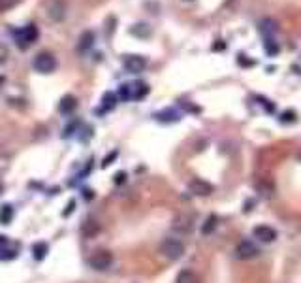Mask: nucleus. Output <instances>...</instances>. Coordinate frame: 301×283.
Returning <instances> with one entry per match:
<instances>
[{
	"label": "nucleus",
	"mask_w": 301,
	"mask_h": 283,
	"mask_svg": "<svg viewBox=\"0 0 301 283\" xmlns=\"http://www.w3.org/2000/svg\"><path fill=\"white\" fill-rule=\"evenodd\" d=\"M160 253L169 261H177L185 253V245L179 238H164V242L160 244Z\"/></svg>",
	"instance_id": "obj_1"
},
{
	"label": "nucleus",
	"mask_w": 301,
	"mask_h": 283,
	"mask_svg": "<svg viewBox=\"0 0 301 283\" xmlns=\"http://www.w3.org/2000/svg\"><path fill=\"white\" fill-rule=\"evenodd\" d=\"M36 40H38V28L34 25H27V27H23L21 30L15 32V42H17V46L21 49L30 47Z\"/></svg>",
	"instance_id": "obj_2"
},
{
	"label": "nucleus",
	"mask_w": 301,
	"mask_h": 283,
	"mask_svg": "<svg viewBox=\"0 0 301 283\" xmlns=\"http://www.w3.org/2000/svg\"><path fill=\"white\" fill-rule=\"evenodd\" d=\"M89 264L93 266L94 270L103 272V270H107L113 264V253L111 251H105V249H100V251H96V253L89 259Z\"/></svg>",
	"instance_id": "obj_3"
},
{
	"label": "nucleus",
	"mask_w": 301,
	"mask_h": 283,
	"mask_svg": "<svg viewBox=\"0 0 301 283\" xmlns=\"http://www.w3.org/2000/svg\"><path fill=\"white\" fill-rule=\"evenodd\" d=\"M235 253L237 257L241 259V261H251V259H256L258 255H260V249H258V245L251 242V240H241L237 247H235Z\"/></svg>",
	"instance_id": "obj_4"
},
{
	"label": "nucleus",
	"mask_w": 301,
	"mask_h": 283,
	"mask_svg": "<svg viewBox=\"0 0 301 283\" xmlns=\"http://www.w3.org/2000/svg\"><path fill=\"white\" fill-rule=\"evenodd\" d=\"M34 68H36L38 72H42V74H51L56 68L55 57L51 55V53H46V51L40 53V55H36V59H34Z\"/></svg>",
	"instance_id": "obj_5"
},
{
	"label": "nucleus",
	"mask_w": 301,
	"mask_h": 283,
	"mask_svg": "<svg viewBox=\"0 0 301 283\" xmlns=\"http://www.w3.org/2000/svg\"><path fill=\"white\" fill-rule=\"evenodd\" d=\"M252 234L256 240H260L262 244H271V242H275L277 240V230L273 228V226L269 225H258L254 226Z\"/></svg>",
	"instance_id": "obj_6"
},
{
	"label": "nucleus",
	"mask_w": 301,
	"mask_h": 283,
	"mask_svg": "<svg viewBox=\"0 0 301 283\" xmlns=\"http://www.w3.org/2000/svg\"><path fill=\"white\" fill-rule=\"evenodd\" d=\"M188 189H190V193L192 195H196V197H209L211 193H213V185L205 181V179H192L190 183H188Z\"/></svg>",
	"instance_id": "obj_7"
},
{
	"label": "nucleus",
	"mask_w": 301,
	"mask_h": 283,
	"mask_svg": "<svg viewBox=\"0 0 301 283\" xmlns=\"http://www.w3.org/2000/svg\"><path fill=\"white\" fill-rule=\"evenodd\" d=\"M145 66H147V59L141 55H128L124 59V68L130 74H140L145 70Z\"/></svg>",
	"instance_id": "obj_8"
},
{
	"label": "nucleus",
	"mask_w": 301,
	"mask_h": 283,
	"mask_svg": "<svg viewBox=\"0 0 301 283\" xmlns=\"http://www.w3.org/2000/svg\"><path fill=\"white\" fill-rule=\"evenodd\" d=\"M47 13L53 21H62L66 17V4L64 0H51L47 6Z\"/></svg>",
	"instance_id": "obj_9"
},
{
	"label": "nucleus",
	"mask_w": 301,
	"mask_h": 283,
	"mask_svg": "<svg viewBox=\"0 0 301 283\" xmlns=\"http://www.w3.org/2000/svg\"><path fill=\"white\" fill-rule=\"evenodd\" d=\"M93 46H94V32L93 30H85L83 34L79 36V42H77V51L79 53H87Z\"/></svg>",
	"instance_id": "obj_10"
},
{
	"label": "nucleus",
	"mask_w": 301,
	"mask_h": 283,
	"mask_svg": "<svg viewBox=\"0 0 301 283\" xmlns=\"http://www.w3.org/2000/svg\"><path fill=\"white\" fill-rule=\"evenodd\" d=\"M192 226H194L192 215H179L177 219L173 221V228H175L177 232H188Z\"/></svg>",
	"instance_id": "obj_11"
},
{
	"label": "nucleus",
	"mask_w": 301,
	"mask_h": 283,
	"mask_svg": "<svg viewBox=\"0 0 301 283\" xmlns=\"http://www.w3.org/2000/svg\"><path fill=\"white\" fill-rule=\"evenodd\" d=\"M258 30H260V34H262L263 38H273L275 30H277V23L269 17L262 19V21H260V25H258Z\"/></svg>",
	"instance_id": "obj_12"
},
{
	"label": "nucleus",
	"mask_w": 301,
	"mask_h": 283,
	"mask_svg": "<svg viewBox=\"0 0 301 283\" xmlns=\"http://www.w3.org/2000/svg\"><path fill=\"white\" fill-rule=\"evenodd\" d=\"M175 283H200V278H198V274L194 272V270L185 268V270H181V272H179Z\"/></svg>",
	"instance_id": "obj_13"
},
{
	"label": "nucleus",
	"mask_w": 301,
	"mask_h": 283,
	"mask_svg": "<svg viewBox=\"0 0 301 283\" xmlns=\"http://www.w3.org/2000/svg\"><path fill=\"white\" fill-rule=\"evenodd\" d=\"M263 49H265V53L269 57H275V55H279L281 46H279L277 40H273V38H263Z\"/></svg>",
	"instance_id": "obj_14"
},
{
	"label": "nucleus",
	"mask_w": 301,
	"mask_h": 283,
	"mask_svg": "<svg viewBox=\"0 0 301 283\" xmlns=\"http://www.w3.org/2000/svg\"><path fill=\"white\" fill-rule=\"evenodd\" d=\"M75 106H77V102H75L74 96H72V94H66L64 98L60 100V104H58V110L62 113H70L72 110H75Z\"/></svg>",
	"instance_id": "obj_15"
},
{
	"label": "nucleus",
	"mask_w": 301,
	"mask_h": 283,
	"mask_svg": "<svg viewBox=\"0 0 301 283\" xmlns=\"http://www.w3.org/2000/svg\"><path fill=\"white\" fill-rule=\"evenodd\" d=\"M156 119L162 123H175L179 121V113L173 112V110H164V112H160L156 115Z\"/></svg>",
	"instance_id": "obj_16"
},
{
	"label": "nucleus",
	"mask_w": 301,
	"mask_h": 283,
	"mask_svg": "<svg viewBox=\"0 0 301 283\" xmlns=\"http://www.w3.org/2000/svg\"><path fill=\"white\" fill-rule=\"evenodd\" d=\"M134 36L140 38H149L150 36V27H147L145 23H140V25H134V28L130 30Z\"/></svg>",
	"instance_id": "obj_17"
},
{
	"label": "nucleus",
	"mask_w": 301,
	"mask_h": 283,
	"mask_svg": "<svg viewBox=\"0 0 301 283\" xmlns=\"http://www.w3.org/2000/svg\"><path fill=\"white\" fill-rule=\"evenodd\" d=\"M47 251H49V247H47V244H44V242L34 244V247H32V253H34V257H36L38 261H42L47 255Z\"/></svg>",
	"instance_id": "obj_18"
},
{
	"label": "nucleus",
	"mask_w": 301,
	"mask_h": 283,
	"mask_svg": "<svg viewBox=\"0 0 301 283\" xmlns=\"http://www.w3.org/2000/svg\"><path fill=\"white\" fill-rule=\"evenodd\" d=\"M102 108L107 112V110H113L115 108V104H117V96L113 93H105L103 94V98H102Z\"/></svg>",
	"instance_id": "obj_19"
},
{
	"label": "nucleus",
	"mask_w": 301,
	"mask_h": 283,
	"mask_svg": "<svg viewBox=\"0 0 301 283\" xmlns=\"http://www.w3.org/2000/svg\"><path fill=\"white\" fill-rule=\"evenodd\" d=\"M132 91H134L132 98H143L145 94L149 93V87H147V83H136L132 87Z\"/></svg>",
	"instance_id": "obj_20"
},
{
	"label": "nucleus",
	"mask_w": 301,
	"mask_h": 283,
	"mask_svg": "<svg viewBox=\"0 0 301 283\" xmlns=\"http://www.w3.org/2000/svg\"><path fill=\"white\" fill-rule=\"evenodd\" d=\"M215 226H216V217L209 215L207 217V221L203 223V226H201V232H203V234H211V232L215 230Z\"/></svg>",
	"instance_id": "obj_21"
},
{
	"label": "nucleus",
	"mask_w": 301,
	"mask_h": 283,
	"mask_svg": "<svg viewBox=\"0 0 301 283\" xmlns=\"http://www.w3.org/2000/svg\"><path fill=\"white\" fill-rule=\"evenodd\" d=\"M134 91H132V85L124 83L121 85V89H119V96H121V100H130Z\"/></svg>",
	"instance_id": "obj_22"
},
{
	"label": "nucleus",
	"mask_w": 301,
	"mask_h": 283,
	"mask_svg": "<svg viewBox=\"0 0 301 283\" xmlns=\"http://www.w3.org/2000/svg\"><path fill=\"white\" fill-rule=\"evenodd\" d=\"M11 215H13V210H11V206H4V210H2V213H0V223H4V225H8L9 219H11Z\"/></svg>",
	"instance_id": "obj_23"
},
{
	"label": "nucleus",
	"mask_w": 301,
	"mask_h": 283,
	"mask_svg": "<svg viewBox=\"0 0 301 283\" xmlns=\"http://www.w3.org/2000/svg\"><path fill=\"white\" fill-rule=\"evenodd\" d=\"M296 112H292V110H286V112L281 115V121L282 123H296Z\"/></svg>",
	"instance_id": "obj_24"
},
{
	"label": "nucleus",
	"mask_w": 301,
	"mask_h": 283,
	"mask_svg": "<svg viewBox=\"0 0 301 283\" xmlns=\"http://www.w3.org/2000/svg\"><path fill=\"white\" fill-rule=\"evenodd\" d=\"M17 2L19 0H0V11H8V9L13 8Z\"/></svg>",
	"instance_id": "obj_25"
},
{
	"label": "nucleus",
	"mask_w": 301,
	"mask_h": 283,
	"mask_svg": "<svg viewBox=\"0 0 301 283\" xmlns=\"http://www.w3.org/2000/svg\"><path fill=\"white\" fill-rule=\"evenodd\" d=\"M115 178H117V183H121L122 179L126 178V174H122V172H121V174H117V176H115Z\"/></svg>",
	"instance_id": "obj_26"
}]
</instances>
